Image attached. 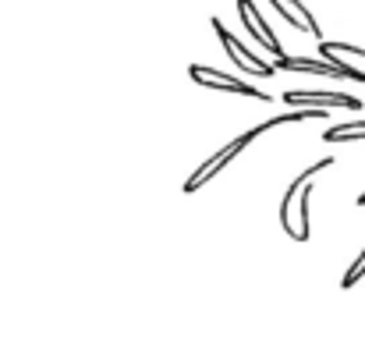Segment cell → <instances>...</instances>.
I'll use <instances>...</instances> for the list:
<instances>
[{
    "label": "cell",
    "mask_w": 365,
    "mask_h": 344,
    "mask_svg": "<svg viewBox=\"0 0 365 344\" xmlns=\"http://www.w3.org/2000/svg\"><path fill=\"white\" fill-rule=\"evenodd\" d=\"M323 142H365V121L327 128V131H323Z\"/></svg>",
    "instance_id": "obj_9"
},
{
    "label": "cell",
    "mask_w": 365,
    "mask_h": 344,
    "mask_svg": "<svg viewBox=\"0 0 365 344\" xmlns=\"http://www.w3.org/2000/svg\"><path fill=\"white\" fill-rule=\"evenodd\" d=\"M213 29H217V36H220V43H224V50H227V57L235 61V68H238V71H245V75H262V79L277 75V64H269V61L255 57L242 39H235V36L224 29V21H220V18H213Z\"/></svg>",
    "instance_id": "obj_3"
},
{
    "label": "cell",
    "mask_w": 365,
    "mask_h": 344,
    "mask_svg": "<svg viewBox=\"0 0 365 344\" xmlns=\"http://www.w3.org/2000/svg\"><path fill=\"white\" fill-rule=\"evenodd\" d=\"M327 167H334V156H323L319 163H312L305 174H298L294 178V185L287 188V196H284V203H280V228L287 231L294 241H309V196H312V181L319 178V171H327Z\"/></svg>",
    "instance_id": "obj_1"
},
{
    "label": "cell",
    "mask_w": 365,
    "mask_h": 344,
    "mask_svg": "<svg viewBox=\"0 0 365 344\" xmlns=\"http://www.w3.org/2000/svg\"><path fill=\"white\" fill-rule=\"evenodd\" d=\"M269 7H273V11H280V14H284V18H287V21H291L294 29L319 36V21H316V18L309 14V7H305V4H298V0H273Z\"/></svg>",
    "instance_id": "obj_8"
},
{
    "label": "cell",
    "mask_w": 365,
    "mask_h": 344,
    "mask_svg": "<svg viewBox=\"0 0 365 344\" xmlns=\"http://www.w3.org/2000/svg\"><path fill=\"white\" fill-rule=\"evenodd\" d=\"M238 11H242V21L248 25V32H252V36H255V39H259V43L277 57V61H284V46L277 43V36H273V29L266 25V18H259V14H255V4L242 0V4H238Z\"/></svg>",
    "instance_id": "obj_6"
},
{
    "label": "cell",
    "mask_w": 365,
    "mask_h": 344,
    "mask_svg": "<svg viewBox=\"0 0 365 344\" xmlns=\"http://www.w3.org/2000/svg\"><path fill=\"white\" fill-rule=\"evenodd\" d=\"M188 75H192V82H195V86H206V89H217V93H238V96H248V100H262V103H269V96H266V93L252 89L248 82L231 79V75H224V71H217V68L192 64V68H188Z\"/></svg>",
    "instance_id": "obj_4"
},
{
    "label": "cell",
    "mask_w": 365,
    "mask_h": 344,
    "mask_svg": "<svg viewBox=\"0 0 365 344\" xmlns=\"http://www.w3.org/2000/svg\"><path fill=\"white\" fill-rule=\"evenodd\" d=\"M319 50H323V57H327L330 64H348V68H355V71L365 75L362 46H355V43H319Z\"/></svg>",
    "instance_id": "obj_7"
},
{
    "label": "cell",
    "mask_w": 365,
    "mask_h": 344,
    "mask_svg": "<svg viewBox=\"0 0 365 344\" xmlns=\"http://www.w3.org/2000/svg\"><path fill=\"white\" fill-rule=\"evenodd\" d=\"M255 135H259V128H248V131H245V135H238L235 142H227L217 156H210V160H206V163H202V167H199V171H195V174L185 181V185H181V188H185V196H195L206 181H213V178H217V174H220V171H224V167H227V163H231V160L242 153V149L252 142V138H255Z\"/></svg>",
    "instance_id": "obj_2"
},
{
    "label": "cell",
    "mask_w": 365,
    "mask_h": 344,
    "mask_svg": "<svg viewBox=\"0 0 365 344\" xmlns=\"http://www.w3.org/2000/svg\"><path fill=\"white\" fill-rule=\"evenodd\" d=\"M280 100L287 107H298V111H327V107L362 111V100L359 96H348V93H302V89H287Z\"/></svg>",
    "instance_id": "obj_5"
}]
</instances>
